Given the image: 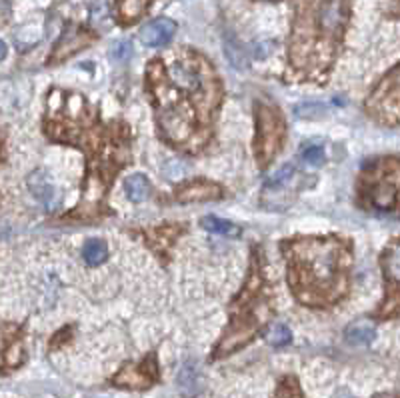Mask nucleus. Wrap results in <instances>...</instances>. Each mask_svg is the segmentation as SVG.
I'll list each match as a JSON object with an SVG mask.
<instances>
[{
  "mask_svg": "<svg viewBox=\"0 0 400 398\" xmlns=\"http://www.w3.org/2000/svg\"><path fill=\"white\" fill-rule=\"evenodd\" d=\"M200 226L210 234H219V236H224V238H236V236H240V226L235 224V222H230V220H224V219H219V217H214V214H207V217H202L200 219Z\"/></svg>",
  "mask_w": 400,
  "mask_h": 398,
  "instance_id": "6ab92c4d",
  "label": "nucleus"
},
{
  "mask_svg": "<svg viewBox=\"0 0 400 398\" xmlns=\"http://www.w3.org/2000/svg\"><path fill=\"white\" fill-rule=\"evenodd\" d=\"M276 315V292L266 275L263 245H250L249 270L242 287L228 304V324L214 344L212 360L230 357L263 334Z\"/></svg>",
  "mask_w": 400,
  "mask_h": 398,
  "instance_id": "39448f33",
  "label": "nucleus"
},
{
  "mask_svg": "<svg viewBox=\"0 0 400 398\" xmlns=\"http://www.w3.org/2000/svg\"><path fill=\"white\" fill-rule=\"evenodd\" d=\"M151 180L146 179L144 174H130L125 180V193L128 196V200L135 203V205L144 203L151 196Z\"/></svg>",
  "mask_w": 400,
  "mask_h": 398,
  "instance_id": "aec40b11",
  "label": "nucleus"
},
{
  "mask_svg": "<svg viewBox=\"0 0 400 398\" xmlns=\"http://www.w3.org/2000/svg\"><path fill=\"white\" fill-rule=\"evenodd\" d=\"M42 132L50 142L81 149L86 160L83 203L60 219L64 222H92L112 214V208L97 205L95 194L104 198L120 170L132 163V135L128 124L125 121L104 123L97 107L81 92L50 88Z\"/></svg>",
  "mask_w": 400,
  "mask_h": 398,
  "instance_id": "f03ea898",
  "label": "nucleus"
},
{
  "mask_svg": "<svg viewBox=\"0 0 400 398\" xmlns=\"http://www.w3.org/2000/svg\"><path fill=\"white\" fill-rule=\"evenodd\" d=\"M2 341H4V362H2V369L4 374L20 366V362L25 360V348H22V332L20 327L11 324V322H4V332H2Z\"/></svg>",
  "mask_w": 400,
  "mask_h": 398,
  "instance_id": "2eb2a0df",
  "label": "nucleus"
},
{
  "mask_svg": "<svg viewBox=\"0 0 400 398\" xmlns=\"http://www.w3.org/2000/svg\"><path fill=\"white\" fill-rule=\"evenodd\" d=\"M382 280H385V298L376 306L373 318L392 320L400 318V236L392 238L378 256Z\"/></svg>",
  "mask_w": 400,
  "mask_h": 398,
  "instance_id": "1a4fd4ad",
  "label": "nucleus"
},
{
  "mask_svg": "<svg viewBox=\"0 0 400 398\" xmlns=\"http://www.w3.org/2000/svg\"><path fill=\"white\" fill-rule=\"evenodd\" d=\"M160 372L156 362V352H149L137 362H126L120 371L111 378V385L126 390H146L158 383Z\"/></svg>",
  "mask_w": 400,
  "mask_h": 398,
  "instance_id": "9d476101",
  "label": "nucleus"
},
{
  "mask_svg": "<svg viewBox=\"0 0 400 398\" xmlns=\"http://www.w3.org/2000/svg\"><path fill=\"white\" fill-rule=\"evenodd\" d=\"M350 0H301L292 22L284 83L326 84L345 44Z\"/></svg>",
  "mask_w": 400,
  "mask_h": 398,
  "instance_id": "20e7f679",
  "label": "nucleus"
},
{
  "mask_svg": "<svg viewBox=\"0 0 400 398\" xmlns=\"http://www.w3.org/2000/svg\"><path fill=\"white\" fill-rule=\"evenodd\" d=\"M301 158H303L304 165L312 166V168H318V166H322L326 163L324 149L320 144H315V142L301 146Z\"/></svg>",
  "mask_w": 400,
  "mask_h": 398,
  "instance_id": "5701e85b",
  "label": "nucleus"
},
{
  "mask_svg": "<svg viewBox=\"0 0 400 398\" xmlns=\"http://www.w3.org/2000/svg\"><path fill=\"white\" fill-rule=\"evenodd\" d=\"M292 298L312 310H331L352 289L354 245L345 234H296L278 242Z\"/></svg>",
  "mask_w": 400,
  "mask_h": 398,
  "instance_id": "7ed1b4c3",
  "label": "nucleus"
},
{
  "mask_svg": "<svg viewBox=\"0 0 400 398\" xmlns=\"http://www.w3.org/2000/svg\"><path fill=\"white\" fill-rule=\"evenodd\" d=\"M320 112H322V104H298L296 107L298 118H317Z\"/></svg>",
  "mask_w": 400,
  "mask_h": 398,
  "instance_id": "bb28decb",
  "label": "nucleus"
},
{
  "mask_svg": "<svg viewBox=\"0 0 400 398\" xmlns=\"http://www.w3.org/2000/svg\"><path fill=\"white\" fill-rule=\"evenodd\" d=\"M184 231H186V224L174 222V224H163V226L146 228V231H142V236H144V242L149 245L152 252L163 256L172 248V245H177V240L184 234Z\"/></svg>",
  "mask_w": 400,
  "mask_h": 398,
  "instance_id": "ddd939ff",
  "label": "nucleus"
},
{
  "mask_svg": "<svg viewBox=\"0 0 400 398\" xmlns=\"http://www.w3.org/2000/svg\"><path fill=\"white\" fill-rule=\"evenodd\" d=\"M345 338L352 346H368L376 338V330L368 320H354L346 327Z\"/></svg>",
  "mask_w": 400,
  "mask_h": 398,
  "instance_id": "a211bd4d",
  "label": "nucleus"
},
{
  "mask_svg": "<svg viewBox=\"0 0 400 398\" xmlns=\"http://www.w3.org/2000/svg\"><path fill=\"white\" fill-rule=\"evenodd\" d=\"M294 177V165H284L282 168L275 170L268 179H266V188H278L284 186L287 180Z\"/></svg>",
  "mask_w": 400,
  "mask_h": 398,
  "instance_id": "393cba45",
  "label": "nucleus"
},
{
  "mask_svg": "<svg viewBox=\"0 0 400 398\" xmlns=\"http://www.w3.org/2000/svg\"><path fill=\"white\" fill-rule=\"evenodd\" d=\"M289 140V126L282 109L273 98L258 97L254 100V140L252 151L258 168L266 172L282 154Z\"/></svg>",
  "mask_w": 400,
  "mask_h": 398,
  "instance_id": "0eeeda50",
  "label": "nucleus"
},
{
  "mask_svg": "<svg viewBox=\"0 0 400 398\" xmlns=\"http://www.w3.org/2000/svg\"><path fill=\"white\" fill-rule=\"evenodd\" d=\"M130 53H132V46H130V42L120 41L112 46V56H114L116 60H125V58H128V56H130Z\"/></svg>",
  "mask_w": 400,
  "mask_h": 398,
  "instance_id": "cd10ccee",
  "label": "nucleus"
},
{
  "mask_svg": "<svg viewBox=\"0 0 400 398\" xmlns=\"http://www.w3.org/2000/svg\"><path fill=\"white\" fill-rule=\"evenodd\" d=\"M109 16H111V11H109L106 0H97V2L90 6V20H92V25H95V27L106 25Z\"/></svg>",
  "mask_w": 400,
  "mask_h": 398,
  "instance_id": "a878e982",
  "label": "nucleus"
},
{
  "mask_svg": "<svg viewBox=\"0 0 400 398\" xmlns=\"http://www.w3.org/2000/svg\"><path fill=\"white\" fill-rule=\"evenodd\" d=\"M144 90L156 135L168 149L188 156L212 151L224 83L207 56L186 46L152 56L144 70Z\"/></svg>",
  "mask_w": 400,
  "mask_h": 398,
  "instance_id": "f257e3e1",
  "label": "nucleus"
},
{
  "mask_svg": "<svg viewBox=\"0 0 400 398\" xmlns=\"http://www.w3.org/2000/svg\"><path fill=\"white\" fill-rule=\"evenodd\" d=\"M28 191L44 206H50L55 203V186L42 170H34L28 177Z\"/></svg>",
  "mask_w": 400,
  "mask_h": 398,
  "instance_id": "f3484780",
  "label": "nucleus"
},
{
  "mask_svg": "<svg viewBox=\"0 0 400 398\" xmlns=\"http://www.w3.org/2000/svg\"><path fill=\"white\" fill-rule=\"evenodd\" d=\"M2 58H6V44L2 42Z\"/></svg>",
  "mask_w": 400,
  "mask_h": 398,
  "instance_id": "c756f323",
  "label": "nucleus"
},
{
  "mask_svg": "<svg viewBox=\"0 0 400 398\" xmlns=\"http://www.w3.org/2000/svg\"><path fill=\"white\" fill-rule=\"evenodd\" d=\"M332 398H354V394H352V392H348L346 388H338V390L332 394Z\"/></svg>",
  "mask_w": 400,
  "mask_h": 398,
  "instance_id": "c85d7f7f",
  "label": "nucleus"
},
{
  "mask_svg": "<svg viewBox=\"0 0 400 398\" xmlns=\"http://www.w3.org/2000/svg\"><path fill=\"white\" fill-rule=\"evenodd\" d=\"M366 116L380 126L400 124V64L390 69L374 84L371 95L364 100Z\"/></svg>",
  "mask_w": 400,
  "mask_h": 398,
  "instance_id": "6e6552de",
  "label": "nucleus"
},
{
  "mask_svg": "<svg viewBox=\"0 0 400 398\" xmlns=\"http://www.w3.org/2000/svg\"><path fill=\"white\" fill-rule=\"evenodd\" d=\"M174 34H177V22L163 16V18H156V20L146 22L144 27L140 28L138 39H140V42L144 46L156 48V46L168 44V42L174 39Z\"/></svg>",
  "mask_w": 400,
  "mask_h": 398,
  "instance_id": "4468645a",
  "label": "nucleus"
},
{
  "mask_svg": "<svg viewBox=\"0 0 400 398\" xmlns=\"http://www.w3.org/2000/svg\"><path fill=\"white\" fill-rule=\"evenodd\" d=\"M268 343L273 344L275 348H282V346H289L292 343V332L287 324L278 322L275 324L270 332H268Z\"/></svg>",
  "mask_w": 400,
  "mask_h": 398,
  "instance_id": "b1692460",
  "label": "nucleus"
},
{
  "mask_svg": "<svg viewBox=\"0 0 400 398\" xmlns=\"http://www.w3.org/2000/svg\"><path fill=\"white\" fill-rule=\"evenodd\" d=\"M92 39H97V34L92 36L88 30L70 25V27L64 30L62 39H60L58 44L55 46L53 55L48 56V64L55 67V64H60V62L69 60L70 56H74L76 53L84 50V48L92 42Z\"/></svg>",
  "mask_w": 400,
  "mask_h": 398,
  "instance_id": "f8f14e48",
  "label": "nucleus"
},
{
  "mask_svg": "<svg viewBox=\"0 0 400 398\" xmlns=\"http://www.w3.org/2000/svg\"><path fill=\"white\" fill-rule=\"evenodd\" d=\"M357 205L374 214L400 212V158L378 156L360 168Z\"/></svg>",
  "mask_w": 400,
  "mask_h": 398,
  "instance_id": "423d86ee",
  "label": "nucleus"
},
{
  "mask_svg": "<svg viewBox=\"0 0 400 398\" xmlns=\"http://www.w3.org/2000/svg\"><path fill=\"white\" fill-rule=\"evenodd\" d=\"M83 259L88 266H100L102 262L109 259V247L100 238H90L86 240L83 247Z\"/></svg>",
  "mask_w": 400,
  "mask_h": 398,
  "instance_id": "412c9836",
  "label": "nucleus"
},
{
  "mask_svg": "<svg viewBox=\"0 0 400 398\" xmlns=\"http://www.w3.org/2000/svg\"><path fill=\"white\" fill-rule=\"evenodd\" d=\"M177 385H179L180 394L184 398H194L202 392L205 380H202V374H200V369H198L196 362H186L180 369Z\"/></svg>",
  "mask_w": 400,
  "mask_h": 398,
  "instance_id": "dca6fc26",
  "label": "nucleus"
},
{
  "mask_svg": "<svg viewBox=\"0 0 400 398\" xmlns=\"http://www.w3.org/2000/svg\"><path fill=\"white\" fill-rule=\"evenodd\" d=\"M273 398H304L303 388L298 385L296 376H284V378H280V383L276 386Z\"/></svg>",
  "mask_w": 400,
  "mask_h": 398,
  "instance_id": "4be33fe9",
  "label": "nucleus"
},
{
  "mask_svg": "<svg viewBox=\"0 0 400 398\" xmlns=\"http://www.w3.org/2000/svg\"><path fill=\"white\" fill-rule=\"evenodd\" d=\"M224 188L222 184L208 179H193L186 182H180L170 193V198L177 205H198V203H212L224 198Z\"/></svg>",
  "mask_w": 400,
  "mask_h": 398,
  "instance_id": "9b49d317",
  "label": "nucleus"
}]
</instances>
